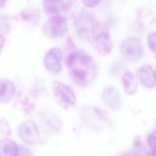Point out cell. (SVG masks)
<instances>
[{
  "mask_svg": "<svg viewBox=\"0 0 156 156\" xmlns=\"http://www.w3.org/2000/svg\"><path fill=\"white\" fill-rule=\"evenodd\" d=\"M102 101L113 110L118 111L121 108L122 99L119 90L114 85H106L101 93Z\"/></svg>",
  "mask_w": 156,
  "mask_h": 156,
  "instance_id": "52a82bcc",
  "label": "cell"
},
{
  "mask_svg": "<svg viewBox=\"0 0 156 156\" xmlns=\"http://www.w3.org/2000/svg\"><path fill=\"white\" fill-rule=\"evenodd\" d=\"M0 133L4 136H9L10 133V125L5 118L0 119Z\"/></svg>",
  "mask_w": 156,
  "mask_h": 156,
  "instance_id": "9a60e30c",
  "label": "cell"
},
{
  "mask_svg": "<svg viewBox=\"0 0 156 156\" xmlns=\"http://www.w3.org/2000/svg\"><path fill=\"white\" fill-rule=\"evenodd\" d=\"M54 96L57 101L63 107L69 108L74 106L76 96L74 91L62 82H57L54 87Z\"/></svg>",
  "mask_w": 156,
  "mask_h": 156,
  "instance_id": "5b68a950",
  "label": "cell"
},
{
  "mask_svg": "<svg viewBox=\"0 0 156 156\" xmlns=\"http://www.w3.org/2000/svg\"><path fill=\"white\" fill-rule=\"evenodd\" d=\"M94 43L96 50L103 55H109L112 50V41L110 34L103 30L95 36Z\"/></svg>",
  "mask_w": 156,
  "mask_h": 156,
  "instance_id": "9c48e42d",
  "label": "cell"
},
{
  "mask_svg": "<svg viewBox=\"0 0 156 156\" xmlns=\"http://www.w3.org/2000/svg\"><path fill=\"white\" fill-rule=\"evenodd\" d=\"M62 52L58 48H51L46 54L44 65L46 69L52 73H58L62 69Z\"/></svg>",
  "mask_w": 156,
  "mask_h": 156,
  "instance_id": "ba28073f",
  "label": "cell"
},
{
  "mask_svg": "<svg viewBox=\"0 0 156 156\" xmlns=\"http://www.w3.org/2000/svg\"><path fill=\"white\" fill-rule=\"evenodd\" d=\"M122 83L126 94L132 95L137 91L138 84L134 74L130 72H125L121 77Z\"/></svg>",
  "mask_w": 156,
  "mask_h": 156,
  "instance_id": "7c38bea8",
  "label": "cell"
},
{
  "mask_svg": "<svg viewBox=\"0 0 156 156\" xmlns=\"http://www.w3.org/2000/svg\"><path fill=\"white\" fill-rule=\"evenodd\" d=\"M81 1L85 6L87 7H90V8H93L97 6L101 1V0H81Z\"/></svg>",
  "mask_w": 156,
  "mask_h": 156,
  "instance_id": "e0dca14e",
  "label": "cell"
},
{
  "mask_svg": "<svg viewBox=\"0 0 156 156\" xmlns=\"http://www.w3.org/2000/svg\"><path fill=\"white\" fill-rule=\"evenodd\" d=\"M51 1H54V2H62V0H50Z\"/></svg>",
  "mask_w": 156,
  "mask_h": 156,
  "instance_id": "ffe728a7",
  "label": "cell"
},
{
  "mask_svg": "<svg viewBox=\"0 0 156 156\" xmlns=\"http://www.w3.org/2000/svg\"><path fill=\"white\" fill-rule=\"evenodd\" d=\"M15 87L13 83L7 78H0V102L8 103L13 98Z\"/></svg>",
  "mask_w": 156,
  "mask_h": 156,
  "instance_id": "8fae6325",
  "label": "cell"
},
{
  "mask_svg": "<svg viewBox=\"0 0 156 156\" xmlns=\"http://www.w3.org/2000/svg\"><path fill=\"white\" fill-rule=\"evenodd\" d=\"M147 143L149 149L150 155L155 156L156 153V135L155 131L148 136Z\"/></svg>",
  "mask_w": 156,
  "mask_h": 156,
  "instance_id": "5bb4252c",
  "label": "cell"
},
{
  "mask_svg": "<svg viewBox=\"0 0 156 156\" xmlns=\"http://www.w3.org/2000/svg\"><path fill=\"white\" fill-rule=\"evenodd\" d=\"M20 138L29 145H34L39 139V130L36 124L32 120L28 119L20 124L18 129Z\"/></svg>",
  "mask_w": 156,
  "mask_h": 156,
  "instance_id": "8992f818",
  "label": "cell"
},
{
  "mask_svg": "<svg viewBox=\"0 0 156 156\" xmlns=\"http://www.w3.org/2000/svg\"><path fill=\"white\" fill-rule=\"evenodd\" d=\"M155 72L149 64H145L138 70V76L141 83L147 88H154L155 86Z\"/></svg>",
  "mask_w": 156,
  "mask_h": 156,
  "instance_id": "30bf717a",
  "label": "cell"
},
{
  "mask_svg": "<svg viewBox=\"0 0 156 156\" xmlns=\"http://www.w3.org/2000/svg\"><path fill=\"white\" fill-rule=\"evenodd\" d=\"M66 65L72 80L79 86H88L96 77V62L92 57L83 51L71 53L67 57Z\"/></svg>",
  "mask_w": 156,
  "mask_h": 156,
  "instance_id": "6da1fadb",
  "label": "cell"
},
{
  "mask_svg": "<svg viewBox=\"0 0 156 156\" xmlns=\"http://www.w3.org/2000/svg\"><path fill=\"white\" fill-rule=\"evenodd\" d=\"M18 147L16 143L9 138H3L0 141V155H18Z\"/></svg>",
  "mask_w": 156,
  "mask_h": 156,
  "instance_id": "4fadbf2b",
  "label": "cell"
},
{
  "mask_svg": "<svg viewBox=\"0 0 156 156\" xmlns=\"http://www.w3.org/2000/svg\"><path fill=\"white\" fill-rule=\"evenodd\" d=\"M4 37L0 34V54H1V52L2 51V49L4 46Z\"/></svg>",
  "mask_w": 156,
  "mask_h": 156,
  "instance_id": "ac0fdd59",
  "label": "cell"
},
{
  "mask_svg": "<svg viewBox=\"0 0 156 156\" xmlns=\"http://www.w3.org/2000/svg\"><path fill=\"white\" fill-rule=\"evenodd\" d=\"M155 38H156L155 33L154 32L149 34L147 38L148 46L150 50L154 54H155Z\"/></svg>",
  "mask_w": 156,
  "mask_h": 156,
  "instance_id": "2e32d148",
  "label": "cell"
},
{
  "mask_svg": "<svg viewBox=\"0 0 156 156\" xmlns=\"http://www.w3.org/2000/svg\"><path fill=\"white\" fill-rule=\"evenodd\" d=\"M6 2L7 0H0V9H2L5 6Z\"/></svg>",
  "mask_w": 156,
  "mask_h": 156,
  "instance_id": "d6986e66",
  "label": "cell"
},
{
  "mask_svg": "<svg viewBox=\"0 0 156 156\" xmlns=\"http://www.w3.org/2000/svg\"><path fill=\"white\" fill-rule=\"evenodd\" d=\"M68 28L65 19L58 15H53L43 25V33L52 39L61 38L68 32Z\"/></svg>",
  "mask_w": 156,
  "mask_h": 156,
  "instance_id": "3957f363",
  "label": "cell"
},
{
  "mask_svg": "<svg viewBox=\"0 0 156 156\" xmlns=\"http://www.w3.org/2000/svg\"><path fill=\"white\" fill-rule=\"evenodd\" d=\"M74 26L76 33L80 38L90 40L93 37L97 29L95 16L91 12L83 11L76 18Z\"/></svg>",
  "mask_w": 156,
  "mask_h": 156,
  "instance_id": "7a4b0ae2",
  "label": "cell"
},
{
  "mask_svg": "<svg viewBox=\"0 0 156 156\" xmlns=\"http://www.w3.org/2000/svg\"><path fill=\"white\" fill-rule=\"evenodd\" d=\"M120 52L125 59L131 62L140 60L144 54L140 40L134 37H128L121 43Z\"/></svg>",
  "mask_w": 156,
  "mask_h": 156,
  "instance_id": "277c9868",
  "label": "cell"
}]
</instances>
